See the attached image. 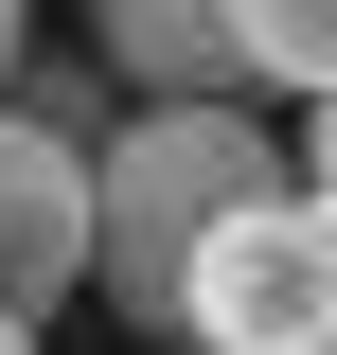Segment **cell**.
<instances>
[{
  "mask_svg": "<svg viewBox=\"0 0 337 355\" xmlns=\"http://www.w3.org/2000/svg\"><path fill=\"white\" fill-rule=\"evenodd\" d=\"M249 196H284V142L249 107H142V125H107V160H89V284L142 338H178V284H196V249Z\"/></svg>",
  "mask_w": 337,
  "mask_h": 355,
  "instance_id": "obj_1",
  "label": "cell"
},
{
  "mask_svg": "<svg viewBox=\"0 0 337 355\" xmlns=\"http://www.w3.org/2000/svg\"><path fill=\"white\" fill-rule=\"evenodd\" d=\"M337 338V196H249L178 284V355H320Z\"/></svg>",
  "mask_w": 337,
  "mask_h": 355,
  "instance_id": "obj_2",
  "label": "cell"
},
{
  "mask_svg": "<svg viewBox=\"0 0 337 355\" xmlns=\"http://www.w3.org/2000/svg\"><path fill=\"white\" fill-rule=\"evenodd\" d=\"M89 284V160L53 125H18V107H0V302L18 320H53Z\"/></svg>",
  "mask_w": 337,
  "mask_h": 355,
  "instance_id": "obj_3",
  "label": "cell"
},
{
  "mask_svg": "<svg viewBox=\"0 0 337 355\" xmlns=\"http://www.w3.org/2000/svg\"><path fill=\"white\" fill-rule=\"evenodd\" d=\"M213 36H231V71H249V89L337 107V0H213Z\"/></svg>",
  "mask_w": 337,
  "mask_h": 355,
  "instance_id": "obj_4",
  "label": "cell"
},
{
  "mask_svg": "<svg viewBox=\"0 0 337 355\" xmlns=\"http://www.w3.org/2000/svg\"><path fill=\"white\" fill-rule=\"evenodd\" d=\"M302 196H337V107H320V125H302Z\"/></svg>",
  "mask_w": 337,
  "mask_h": 355,
  "instance_id": "obj_5",
  "label": "cell"
},
{
  "mask_svg": "<svg viewBox=\"0 0 337 355\" xmlns=\"http://www.w3.org/2000/svg\"><path fill=\"white\" fill-rule=\"evenodd\" d=\"M18 71H36V36H18V0H0V107H18Z\"/></svg>",
  "mask_w": 337,
  "mask_h": 355,
  "instance_id": "obj_6",
  "label": "cell"
},
{
  "mask_svg": "<svg viewBox=\"0 0 337 355\" xmlns=\"http://www.w3.org/2000/svg\"><path fill=\"white\" fill-rule=\"evenodd\" d=\"M320 355H337V338H320Z\"/></svg>",
  "mask_w": 337,
  "mask_h": 355,
  "instance_id": "obj_7",
  "label": "cell"
}]
</instances>
